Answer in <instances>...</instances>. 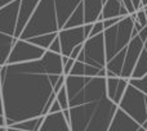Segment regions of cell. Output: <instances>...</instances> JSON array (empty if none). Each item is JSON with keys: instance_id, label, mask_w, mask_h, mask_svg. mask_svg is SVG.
I'll return each mask as SVG.
<instances>
[{"instance_id": "cell-1", "label": "cell", "mask_w": 147, "mask_h": 131, "mask_svg": "<svg viewBox=\"0 0 147 131\" xmlns=\"http://www.w3.org/2000/svg\"><path fill=\"white\" fill-rule=\"evenodd\" d=\"M62 76V55L51 50L38 61L0 66L7 127L47 116L56 100V86Z\"/></svg>"}, {"instance_id": "cell-2", "label": "cell", "mask_w": 147, "mask_h": 131, "mask_svg": "<svg viewBox=\"0 0 147 131\" xmlns=\"http://www.w3.org/2000/svg\"><path fill=\"white\" fill-rule=\"evenodd\" d=\"M71 131H109L119 106L107 95L106 77L66 76Z\"/></svg>"}, {"instance_id": "cell-3", "label": "cell", "mask_w": 147, "mask_h": 131, "mask_svg": "<svg viewBox=\"0 0 147 131\" xmlns=\"http://www.w3.org/2000/svg\"><path fill=\"white\" fill-rule=\"evenodd\" d=\"M81 1L83 0H40L20 39L28 40L40 35L59 32Z\"/></svg>"}, {"instance_id": "cell-4", "label": "cell", "mask_w": 147, "mask_h": 131, "mask_svg": "<svg viewBox=\"0 0 147 131\" xmlns=\"http://www.w3.org/2000/svg\"><path fill=\"white\" fill-rule=\"evenodd\" d=\"M134 26V18L132 14L124 17L120 22L112 27L106 28L103 32L105 48H106V77H121L125 57L136 32H138Z\"/></svg>"}, {"instance_id": "cell-5", "label": "cell", "mask_w": 147, "mask_h": 131, "mask_svg": "<svg viewBox=\"0 0 147 131\" xmlns=\"http://www.w3.org/2000/svg\"><path fill=\"white\" fill-rule=\"evenodd\" d=\"M119 108L147 130V95L145 93L129 84L119 103Z\"/></svg>"}, {"instance_id": "cell-6", "label": "cell", "mask_w": 147, "mask_h": 131, "mask_svg": "<svg viewBox=\"0 0 147 131\" xmlns=\"http://www.w3.org/2000/svg\"><path fill=\"white\" fill-rule=\"evenodd\" d=\"M76 61L83 62L92 67L99 68V70H106L107 58L103 33L90 36L89 39H86V41L83 45V50Z\"/></svg>"}, {"instance_id": "cell-7", "label": "cell", "mask_w": 147, "mask_h": 131, "mask_svg": "<svg viewBox=\"0 0 147 131\" xmlns=\"http://www.w3.org/2000/svg\"><path fill=\"white\" fill-rule=\"evenodd\" d=\"M45 49L30 43L28 40L17 39L14 46H13L10 55L8 58L7 64H16V63H25V62H32L43 58L45 54Z\"/></svg>"}, {"instance_id": "cell-8", "label": "cell", "mask_w": 147, "mask_h": 131, "mask_svg": "<svg viewBox=\"0 0 147 131\" xmlns=\"http://www.w3.org/2000/svg\"><path fill=\"white\" fill-rule=\"evenodd\" d=\"M58 37L62 46V55L70 57L72 50L80 44H84L89 39L85 33L84 26L74 28H63L58 32Z\"/></svg>"}, {"instance_id": "cell-9", "label": "cell", "mask_w": 147, "mask_h": 131, "mask_svg": "<svg viewBox=\"0 0 147 131\" xmlns=\"http://www.w3.org/2000/svg\"><path fill=\"white\" fill-rule=\"evenodd\" d=\"M21 0L10 3L9 5L0 9V32L14 36L18 23Z\"/></svg>"}, {"instance_id": "cell-10", "label": "cell", "mask_w": 147, "mask_h": 131, "mask_svg": "<svg viewBox=\"0 0 147 131\" xmlns=\"http://www.w3.org/2000/svg\"><path fill=\"white\" fill-rule=\"evenodd\" d=\"M109 131H147L142 125H140L137 121L128 116L123 109H117L115 113V117L110 125Z\"/></svg>"}, {"instance_id": "cell-11", "label": "cell", "mask_w": 147, "mask_h": 131, "mask_svg": "<svg viewBox=\"0 0 147 131\" xmlns=\"http://www.w3.org/2000/svg\"><path fill=\"white\" fill-rule=\"evenodd\" d=\"M40 0H21L20 5V14H18V23H17V30H16V39H20L21 33L23 32L25 27L27 26L28 21L31 19L34 12L36 10Z\"/></svg>"}, {"instance_id": "cell-12", "label": "cell", "mask_w": 147, "mask_h": 131, "mask_svg": "<svg viewBox=\"0 0 147 131\" xmlns=\"http://www.w3.org/2000/svg\"><path fill=\"white\" fill-rule=\"evenodd\" d=\"M39 131H71L69 120L65 117L63 111L48 113L44 116V121Z\"/></svg>"}, {"instance_id": "cell-13", "label": "cell", "mask_w": 147, "mask_h": 131, "mask_svg": "<svg viewBox=\"0 0 147 131\" xmlns=\"http://www.w3.org/2000/svg\"><path fill=\"white\" fill-rule=\"evenodd\" d=\"M129 85V80L123 77H106L107 95L114 103L119 106L121 98L124 96L125 90Z\"/></svg>"}, {"instance_id": "cell-14", "label": "cell", "mask_w": 147, "mask_h": 131, "mask_svg": "<svg viewBox=\"0 0 147 131\" xmlns=\"http://www.w3.org/2000/svg\"><path fill=\"white\" fill-rule=\"evenodd\" d=\"M127 15H129V13H128L127 8L124 7V4H123V0H106L99 21L117 17H127Z\"/></svg>"}, {"instance_id": "cell-15", "label": "cell", "mask_w": 147, "mask_h": 131, "mask_svg": "<svg viewBox=\"0 0 147 131\" xmlns=\"http://www.w3.org/2000/svg\"><path fill=\"white\" fill-rule=\"evenodd\" d=\"M84 13H85V25L99 21L105 0H83Z\"/></svg>"}, {"instance_id": "cell-16", "label": "cell", "mask_w": 147, "mask_h": 131, "mask_svg": "<svg viewBox=\"0 0 147 131\" xmlns=\"http://www.w3.org/2000/svg\"><path fill=\"white\" fill-rule=\"evenodd\" d=\"M70 75L72 76H88V77H106L107 71L106 70H99V68L92 67L89 64H85L83 62L76 61L74 64Z\"/></svg>"}, {"instance_id": "cell-17", "label": "cell", "mask_w": 147, "mask_h": 131, "mask_svg": "<svg viewBox=\"0 0 147 131\" xmlns=\"http://www.w3.org/2000/svg\"><path fill=\"white\" fill-rule=\"evenodd\" d=\"M16 41H17V39L14 36L0 32V66L7 64Z\"/></svg>"}, {"instance_id": "cell-18", "label": "cell", "mask_w": 147, "mask_h": 131, "mask_svg": "<svg viewBox=\"0 0 147 131\" xmlns=\"http://www.w3.org/2000/svg\"><path fill=\"white\" fill-rule=\"evenodd\" d=\"M43 121H44V116H41V117H36V118H30L26 120V121L18 122V124H14L9 127H14V129L23 131H39L41 125H43Z\"/></svg>"}, {"instance_id": "cell-19", "label": "cell", "mask_w": 147, "mask_h": 131, "mask_svg": "<svg viewBox=\"0 0 147 131\" xmlns=\"http://www.w3.org/2000/svg\"><path fill=\"white\" fill-rule=\"evenodd\" d=\"M84 25H85V13H84V5H83V1H81V4L76 8V10L70 17V19L67 21L65 28L80 27V26H84Z\"/></svg>"}, {"instance_id": "cell-20", "label": "cell", "mask_w": 147, "mask_h": 131, "mask_svg": "<svg viewBox=\"0 0 147 131\" xmlns=\"http://www.w3.org/2000/svg\"><path fill=\"white\" fill-rule=\"evenodd\" d=\"M145 75H147V41H146L145 48H143L142 54H141L140 59H138V63L134 68L132 78H141Z\"/></svg>"}, {"instance_id": "cell-21", "label": "cell", "mask_w": 147, "mask_h": 131, "mask_svg": "<svg viewBox=\"0 0 147 131\" xmlns=\"http://www.w3.org/2000/svg\"><path fill=\"white\" fill-rule=\"evenodd\" d=\"M58 36V32L57 33H47V35H40V36H36V37H32V39H28V41L35 45L40 46V48L45 49L48 50L51 44L53 43V40Z\"/></svg>"}, {"instance_id": "cell-22", "label": "cell", "mask_w": 147, "mask_h": 131, "mask_svg": "<svg viewBox=\"0 0 147 131\" xmlns=\"http://www.w3.org/2000/svg\"><path fill=\"white\" fill-rule=\"evenodd\" d=\"M56 99L59 102V104H61V108H62V111H67V109H70L69 93H67L66 85H65V86H62V88L59 89V91H58V93H57Z\"/></svg>"}, {"instance_id": "cell-23", "label": "cell", "mask_w": 147, "mask_h": 131, "mask_svg": "<svg viewBox=\"0 0 147 131\" xmlns=\"http://www.w3.org/2000/svg\"><path fill=\"white\" fill-rule=\"evenodd\" d=\"M129 84L133 85L134 88H137L138 90H141L142 93H145L147 95V75H145L141 78H130Z\"/></svg>"}, {"instance_id": "cell-24", "label": "cell", "mask_w": 147, "mask_h": 131, "mask_svg": "<svg viewBox=\"0 0 147 131\" xmlns=\"http://www.w3.org/2000/svg\"><path fill=\"white\" fill-rule=\"evenodd\" d=\"M133 15H134V19L137 21L141 26L146 27V26H147V14H146V10L145 9L137 10L136 13H133Z\"/></svg>"}, {"instance_id": "cell-25", "label": "cell", "mask_w": 147, "mask_h": 131, "mask_svg": "<svg viewBox=\"0 0 147 131\" xmlns=\"http://www.w3.org/2000/svg\"><path fill=\"white\" fill-rule=\"evenodd\" d=\"M105 25H103V21H97V22L93 23V30H92L90 36H96L99 35V33H103L105 32Z\"/></svg>"}, {"instance_id": "cell-26", "label": "cell", "mask_w": 147, "mask_h": 131, "mask_svg": "<svg viewBox=\"0 0 147 131\" xmlns=\"http://www.w3.org/2000/svg\"><path fill=\"white\" fill-rule=\"evenodd\" d=\"M48 50L53 51V53H57V54H61L62 55V46H61V41H59V37L57 36L56 39L53 40V43L51 44Z\"/></svg>"}, {"instance_id": "cell-27", "label": "cell", "mask_w": 147, "mask_h": 131, "mask_svg": "<svg viewBox=\"0 0 147 131\" xmlns=\"http://www.w3.org/2000/svg\"><path fill=\"white\" fill-rule=\"evenodd\" d=\"M75 62H76L75 59L70 58V59H69V62L63 64V75H65V76H69V75H70V72H71L74 64H75Z\"/></svg>"}, {"instance_id": "cell-28", "label": "cell", "mask_w": 147, "mask_h": 131, "mask_svg": "<svg viewBox=\"0 0 147 131\" xmlns=\"http://www.w3.org/2000/svg\"><path fill=\"white\" fill-rule=\"evenodd\" d=\"M123 18H124V17H117V18H110V19H105V21H103L105 28H110V27H112V26L116 25L117 22H120V21H121Z\"/></svg>"}, {"instance_id": "cell-29", "label": "cell", "mask_w": 147, "mask_h": 131, "mask_svg": "<svg viewBox=\"0 0 147 131\" xmlns=\"http://www.w3.org/2000/svg\"><path fill=\"white\" fill-rule=\"evenodd\" d=\"M123 4H124V7L127 8V10H128V13H129V14H133V13H136L134 5H133L132 0H123Z\"/></svg>"}, {"instance_id": "cell-30", "label": "cell", "mask_w": 147, "mask_h": 131, "mask_svg": "<svg viewBox=\"0 0 147 131\" xmlns=\"http://www.w3.org/2000/svg\"><path fill=\"white\" fill-rule=\"evenodd\" d=\"M83 45L84 44H80V45H78L75 49L72 50V53H71V55H70V58H72V59H78L79 58V55H80V53H81V50H83Z\"/></svg>"}, {"instance_id": "cell-31", "label": "cell", "mask_w": 147, "mask_h": 131, "mask_svg": "<svg viewBox=\"0 0 147 131\" xmlns=\"http://www.w3.org/2000/svg\"><path fill=\"white\" fill-rule=\"evenodd\" d=\"M61 111H62L61 104H59V102L56 99V100L53 102V104H52L51 109H49V113H56V112H61Z\"/></svg>"}, {"instance_id": "cell-32", "label": "cell", "mask_w": 147, "mask_h": 131, "mask_svg": "<svg viewBox=\"0 0 147 131\" xmlns=\"http://www.w3.org/2000/svg\"><path fill=\"white\" fill-rule=\"evenodd\" d=\"M132 1H133V5H134L136 12H137V10L143 9V3H142V0H132Z\"/></svg>"}, {"instance_id": "cell-33", "label": "cell", "mask_w": 147, "mask_h": 131, "mask_svg": "<svg viewBox=\"0 0 147 131\" xmlns=\"http://www.w3.org/2000/svg\"><path fill=\"white\" fill-rule=\"evenodd\" d=\"M0 114H4V103H3V90H1V80H0Z\"/></svg>"}, {"instance_id": "cell-34", "label": "cell", "mask_w": 147, "mask_h": 131, "mask_svg": "<svg viewBox=\"0 0 147 131\" xmlns=\"http://www.w3.org/2000/svg\"><path fill=\"white\" fill-rule=\"evenodd\" d=\"M13 1H16V0H0V9L7 7V5H9L10 3H13Z\"/></svg>"}, {"instance_id": "cell-35", "label": "cell", "mask_w": 147, "mask_h": 131, "mask_svg": "<svg viewBox=\"0 0 147 131\" xmlns=\"http://www.w3.org/2000/svg\"><path fill=\"white\" fill-rule=\"evenodd\" d=\"M7 126V120H5L4 114H0V127H5Z\"/></svg>"}, {"instance_id": "cell-36", "label": "cell", "mask_w": 147, "mask_h": 131, "mask_svg": "<svg viewBox=\"0 0 147 131\" xmlns=\"http://www.w3.org/2000/svg\"><path fill=\"white\" fill-rule=\"evenodd\" d=\"M8 131H23V130H18V129H14V127H8Z\"/></svg>"}, {"instance_id": "cell-37", "label": "cell", "mask_w": 147, "mask_h": 131, "mask_svg": "<svg viewBox=\"0 0 147 131\" xmlns=\"http://www.w3.org/2000/svg\"><path fill=\"white\" fill-rule=\"evenodd\" d=\"M0 131H8V127L5 126V127H0Z\"/></svg>"}]
</instances>
